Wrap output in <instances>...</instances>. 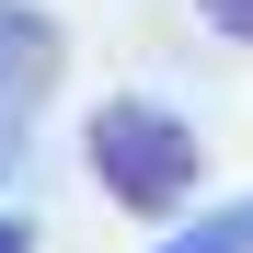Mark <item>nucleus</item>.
<instances>
[{
  "instance_id": "5",
  "label": "nucleus",
  "mask_w": 253,
  "mask_h": 253,
  "mask_svg": "<svg viewBox=\"0 0 253 253\" xmlns=\"http://www.w3.org/2000/svg\"><path fill=\"white\" fill-rule=\"evenodd\" d=\"M0 253H35V219H23V207H0Z\"/></svg>"
},
{
  "instance_id": "2",
  "label": "nucleus",
  "mask_w": 253,
  "mask_h": 253,
  "mask_svg": "<svg viewBox=\"0 0 253 253\" xmlns=\"http://www.w3.org/2000/svg\"><path fill=\"white\" fill-rule=\"evenodd\" d=\"M46 81H58V23L0 0V150H23V115H35Z\"/></svg>"
},
{
  "instance_id": "4",
  "label": "nucleus",
  "mask_w": 253,
  "mask_h": 253,
  "mask_svg": "<svg viewBox=\"0 0 253 253\" xmlns=\"http://www.w3.org/2000/svg\"><path fill=\"white\" fill-rule=\"evenodd\" d=\"M196 23H207V35H230V46H253V0H196Z\"/></svg>"
},
{
  "instance_id": "3",
  "label": "nucleus",
  "mask_w": 253,
  "mask_h": 253,
  "mask_svg": "<svg viewBox=\"0 0 253 253\" xmlns=\"http://www.w3.org/2000/svg\"><path fill=\"white\" fill-rule=\"evenodd\" d=\"M161 253H253V196H242V207H207V219H196V230H173Z\"/></svg>"
},
{
  "instance_id": "1",
  "label": "nucleus",
  "mask_w": 253,
  "mask_h": 253,
  "mask_svg": "<svg viewBox=\"0 0 253 253\" xmlns=\"http://www.w3.org/2000/svg\"><path fill=\"white\" fill-rule=\"evenodd\" d=\"M196 173H207V138H196L173 104L115 92V104L92 115V184H104L115 207H138V219H173V207L196 196Z\"/></svg>"
}]
</instances>
